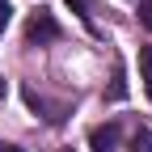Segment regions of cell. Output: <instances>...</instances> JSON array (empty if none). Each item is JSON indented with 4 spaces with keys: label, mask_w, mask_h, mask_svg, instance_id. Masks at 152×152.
<instances>
[{
    "label": "cell",
    "mask_w": 152,
    "mask_h": 152,
    "mask_svg": "<svg viewBox=\"0 0 152 152\" xmlns=\"http://www.w3.org/2000/svg\"><path fill=\"white\" fill-rule=\"evenodd\" d=\"M0 152H21V148H17V144H0Z\"/></svg>",
    "instance_id": "ba28073f"
},
{
    "label": "cell",
    "mask_w": 152,
    "mask_h": 152,
    "mask_svg": "<svg viewBox=\"0 0 152 152\" xmlns=\"http://www.w3.org/2000/svg\"><path fill=\"white\" fill-rule=\"evenodd\" d=\"M55 38H59V26H55V17L38 9L30 21H26V42H30V47H42V42H55Z\"/></svg>",
    "instance_id": "6da1fadb"
},
{
    "label": "cell",
    "mask_w": 152,
    "mask_h": 152,
    "mask_svg": "<svg viewBox=\"0 0 152 152\" xmlns=\"http://www.w3.org/2000/svg\"><path fill=\"white\" fill-rule=\"evenodd\" d=\"M140 72H144V80L152 85V47H144V51H140Z\"/></svg>",
    "instance_id": "277c9868"
},
{
    "label": "cell",
    "mask_w": 152,
    "mask_h": 152,
    "mask_svg": "<svg viewBox=\"0 0 152 152\" xmlns=\"http://www.w3.org/2000/svg\"><path fill=\"white\" fill-rule=\"evenodd\" d=\"M9 21H13V4H9V0H0V34L9 30Z\"/></svg>",
    "instance_id": "5b68a950"
},
{
    "label": "cell",
    "mask_w": 152,
    "mask_h": 152,
    "mask_svg": "<svg viewBox=\"0 0 152 152\" xmlns=\"http://www.w3.org/2000/svg\"><path fill=\"white\" fill-rule=\"evenodd\" d=\"M0 97H4V80H0Z\"/></svg>",
    "instance_id": "9c48e42d"
},
{
    "label": "cell",
    "mask_w": 152,
    "mask_h": 152,
    "mask_svg": "<svg viewBox=\"0 0 152 152\" xmlns=\"http://www.w3.org/2000/svg\"><path fill=\"white\" fill-rule=\"evenodd\" d=\"M89 144H93V152H118V127H114V123L97 127L89 135Z\"/></svg>",
    "instance_id": "7a4b0ae2"
},
{
    "label": "cell",
    "mask_w": 152,
    "mask_h": 152,
    "mask_svg": "<svg viewBox=\"0 0 152 152\" xmlns=\"http://www.w3.org/2000/svg\"><path fill=\"white\" fill-rule=\"evenodd\" d=\"M68 9H72V13H80V17H85V0H68Z\"/></svg>",
    "instance_id": "52a82bcc"
},
{
    "label": "cell",
    "mask_w": 152,
    "mask_h": 152,
    "mask_svg": "<svg viewBox=\"0 0 152 152\" xmlns=\"http://www.w3.org/2000/svg\"><path fill=\"white\" fill-rule=\"evenodd\" d=\"M140 21L152 30V0H140Z\"/></svg>",
    "instance_id": "8992f818"
},
{
    "label": "cell",
    "mask_w": 152,
    "mask_h": 152,
    "mask_svg": "<svg viewBox=\"0 0 152 152\" xmlns=\"http://www.w3.org/2000/svg\"><path fill=\"white\" fill-rule=\"evenodd\" d=\"M131 152H152V131H135V135H131Z\"/></svg>",
    "instance_id": "3957f363"
},
{
    "label": "cell",
    "mask_w": 152,
    "mask_h": 152,
    "mask_svg": "<svg viewBox=\"0 0 152 152\" xmlns=\"http://www.w3.org/2000/svg\"><path fill=\"white\" fill-rule=\"evenodd\" d=\"M148 97H152V85H148Z\"/></svg>",
    "instance_id": "30bf717a"
}]
</instances>
